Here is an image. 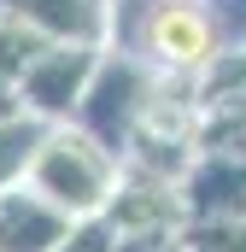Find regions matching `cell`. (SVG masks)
<instances>
[{
	"mask_svg": "<svg viewBox=\"0 0 246 252\" xmlns=\"http://www.w3.org/2000/svg\"><path fill=\"white\" fill-rule=\"evenodd\" d=\"M41 135H47V124H35V118H0V193L30 176V158H35Z\"/></svg>",
	"mask_w": 246,
	"mask_h": 252,
	"instance_id": "9c48e42d",
	"label": "cell"
},
{
	"mask_svg": "<svg viewBox=\"0 0 246 252\" xmlns=\"http://www.w3.org/2000/svg\"><path fill=\"white\" fill-rule=\"evenodd\" d=\"M100 223L118 241H158V235H182L187 229V205L170 176H147V170L123 164V182L112 193V205L100 211Z\"/></svg>",
	"mask_w": 246,
	"mask_h": 252,
	"instance_id": "5b68a950",
	"label": "cell"
},
{
	"mask_svg": "<svg viewBox=\"0 0 246 252\" xmlns=\"http://www.w3.org/2000/svg\"><path fill=\"white\" fill-rule=\"evenodd\" d=\"M100 53L106 47H41L24 64V76H18L24 118H35V124H70V112H76V100H82Z\"/></svg>",
	"mask_w": 246,
	"mask_h": 252,
	"instance_id": "277c9868",
	"label": "cell"
},
{
	"mask_svg": "<svg viewBox=\"0 0 246 252\" xmlns=\"http://www.w3.org/2000/svg\"><path fill=\"white\" fill-rule=\"evenodd\" d=\"M187 252H246V217H235V223H193V229H182Z\"/></svg>",
	"mask_w": 246,
	"mask_h": 252,
	"instance_id": "7c38bea8",
	"label": "cell"
},
{
	"mask_svg": "<svg viewBox=\"0 0 246 252\" xmlns=\"http://www.w3.org/2000/svg\"><path fill=\"white\" fill-rule=\"evenodd\" d=\"M118 252H187L182 235H158V241H118Z\"/></svg>",
	"mask_w": 246,
	"mask_h": 252,
	"instance_id": "5bb4252c",
	"label": "cell"
},
{
	"mask_svg": "<svg viewBox=\"0 0 246 252\" xmlns=\"http://www.w3.org/2000/svg\"><path fill=\"white\" fill-rule=\"evenodd\" d=\"M118 53H135L141 64H153L158 76H182V82H199L211 64L223 59L211 24H205V6L199 0H158L123 41Z\"/></svg>",
	"mask_w": 246,
	"mask_h": 252,
	"instance_id": "3957f363",
	"label": "cell"
},
{
	"mask_svg": "<svg viewBox=\"0 0 246 252\" xmlns=\"http://www.w3.org/2000/svg\"><path fill=\"white\" fill-rule=\"evenodd\" d=\"M187 205V229L193 223H235L246 217V153H193L187 170L176 176Z\"/></svg>",
	"mask_w": 246,
	"mask_h": 252,
	"instance_id": "52a82bcc",
	"label": "cell"
},
{
	"mask_svg": "<svg viewBox=\"0 0 246 252\" xmlns=\"http://www.w3.org/2000/svg\"><path fill=\"white\" fill-rule=\"evenodd\" d=\"M0 18L30 30L41 47H106L112 41L106 0H0Z\"/></svg>",
	"mask_w": 246,
	"mask_h": 252,
	"instance_id": "8992f818",
	"label": "cell"
},
{
	"mask_svg": "<svg viewBox=\"0 0 246 252\" xmlns=\"http://www.w3.org/2000/svg\"><path fill=\"white\" fill-rule=\"evenodd\" d=\"M24 182L41 193L47 205H59L70 223H82V217H100L112 205V193L123 182V158L106 153L94 135H82L76 124H47Z\"/></svg>",
	"mask_w": 246,
	"mask_h": 252,
	"instance_id": "6da1fadb",
	"label": "cell"
},
{
	"mask_svg": "<svg viewBox=\"0 0 246 252\" xmlns=\"http://www.w3.org/2000/svg\"><path fill=\"white\" fill-rule=\"evenodd\" d=\"M70 235V217L47 205L30 182L0 193V252H53Z\"/></svg>",
	"mask_w": 246,
	"mask_h": 252,
	"instance_id": "ba28073f",
	"label": "cell"
},
{
	"mask_svg": "<svg viewBox=\"0 0 246 252\" xmlns=\"http://www.w3.org/2000/svg\"><path fill=\"white\" fill-rule=\"evenodd\" d=\"M199 6H205V24H211L217 47L241 53L246 47V0H199Z\"/></svg>",
	"mask_w": 246,
	"mask_h": 252,
	"instance_id": "30bf717a",
	"label": "cell"
},
{
	"mask_svg": "<svg viewBox=\"0 0 246 252\" xmlns=\"http://www.w3.org/2000/svg\"><path fill=\"white\" fill-rule=\"evenodd\" d=\"M41 53V41L30 35V30H18L12 18H0V82H18L24 76V64Z\"/></svg>",
	"mask_w": 246,
	"mask_h": 252,
	"instance_id": "8fae6325",
	"label": "cell"
},
{
	"mask_svg": "<svg viewBox=\"0 0 246 252\" xmlns=\"http://www.w3.org/2000/svg\"><path fill=\"white\" fill-rule=\"evenodd\" d=\"M153 88H158V70L153 64H141L135 53L106 47L100 64H94V76H88V88H82V100H76V112H70V124L82 129V135H94L106 153L123 158V147H129L135 124H141Z\"/></svg>",
	"mask_w": 246,
	"mask_h": 252,
	"instance_id": "7a4b0ae2",
	"label": "cell"
},
{
	"mask_svg": "<svg viewBox=\"0 0 246 252\" xmlns=\"http://www.w3.org/2000/svg\"><path fill=\"white\" fill-rule=\"evenodd\" d=\"M53 252H118V235H112L100 217H82V223H70V235H64Z\"/></svg>",
	"mask_w": 246,
	"mask_h": 252,
	"instance_id": "4fadbf2b",
	"label": "cell"
}]
</instances>
